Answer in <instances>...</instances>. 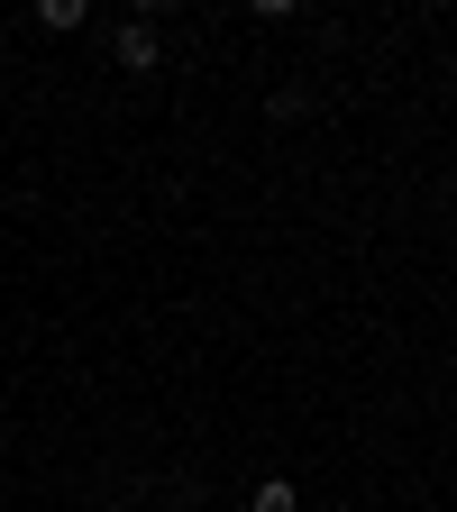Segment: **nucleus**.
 <instances>
[{"label":"nucleus","mask_w":457,"mask_h":512,"mask_svg":"<svg viewBox=\"0 0 457 512\" xmlns=\"http://www.w3.org/2000/svg\"><path fill=\"white\" fill-rule=\"evenodd\" d=\"M110 55H119V74H156V19H128L110 37Z\"/></svg>","instance_id":"obj_1"},{"label":"nucleus","mask_w":457,"mask_h":512,"mask_svg":"<svg viewBox=\"0 0 457 512\" xmlns=\"http://www.w3.org/2000/svg\"><path fill=\"white\" fill-rule=\"evenodd\" d=\"M37 28H55V37L83 28V0H37Z\"/></svg>","instance_id":"obj_3"},{"label":"nucleus","mask_w":457,"mask_h":512,"mask_svg":"<svg viewBox=\"0 0 457 512\" xmlns=\"http://www.w3.org/2000/svg\"><path fill=\"white\" fill-rule=\"evenodd\" d=\"M247 512H302V503H293V485H284V476H266V485L247 494Z\"/></svg>","instance_id":"obj_2"}]
</instances>
